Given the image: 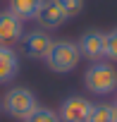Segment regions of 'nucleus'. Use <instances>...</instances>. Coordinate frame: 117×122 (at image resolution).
Wrapping results in <instances>:
<instances>
[{
    "label": "nucleus",
    "instance_id": "f257e3e1",
    "mask_svg": "<svg viewBox=\"0 0 117 122\" xmlns=\"http://www.w3.org/2000/svg\"><path fill=\"white\" fill-rule=\"evenodd\" d=\"M84 84L93 96H110L117 91V70L110 62H93L84 74Z\"/></svg>",
    "mask_w": 117,
    "mask_h": 122
},
{
    "label": "nucleus",
    "instance_id": "f03ea898",
    "mask_svg": "<svg viewBox=\"0 0 117 122\" xmlns=\"http://www.w3.org/2000/svg\"><path fill=\"white\" fill-rule=\"evenodd\" d=\"M79 57H81V53H79V46L74 41H67V38L53 41V48L45 55V65L57 74H67L79 65Z\"/></svg>",
    "mask_w": 117,
    "mask_h": 122
},
{
    "label": "nucleus",
    "instance_id": "7ed1b4c3",
    "mask_svg": "<svg viewBox=\"0 0 117 122\" xmlns=\"http://www.w3.org/2000/svg\"><path fill=\"white\" fill-rule=\"evenodd\" d=\"M36 105H38L36 93H34L31 89H26V86H15V89H10V91L5 93V98H3V110H5L10 117H15V120L29 117V115L36 110Z\"/></svg>",
    "mask_w": 117,
    "mask_h": 122
},
{
    "label": "nucleus",
    "instance_id": "20e7f679",
    "mask_svg": "<svg viewBox=\"0 0 117 122\" xmlns=\"http://www.w3.org/2000/svg\"><path fill=\"white\" fill-rule=\"evenodd\" d=\"M91 112V101L84 96H69L60 105V120L62 122H86Z\"/></svg>",
    "mask_w": 117,
    "mask_h": 122
},
{
    "label": "nucleus",
    "instance_id": "39448f33",
    "mask_svg": "<svg viewBox=\"0 0 117 122\" xmlns=\"http://www.w3.org/2000/svg\"><path fill=\"white\" fill-rule=\"evenodd\" d=\"M24 38V22L10 10L0 12V46H15Z\"/></svg>",
    "mask_w": 117,
    "mask_h": 122
},
{
    "label": "nucleus",
    "instance_id": "423d86ee",
    "mask_svg": "<svg viewBox=\"0 0 117 122\" xmlns=\"http://www.w3.org/2000/svg\"><path fill=\"white\" fill-rule=\"evenodd\" d=\"M24 53L29 57H36V60H45V55L50 53L53 48V38L45 29H36V31H29L24 38Z\"/></svg>",
    "mask_w": 117,
    "mask_h": 122
},
{
    "label": "nucleus",
    "instance_id": "0eeeda50",
    "mask_svg": "<svg viewBox=\"0 0 117 122\" xmlns=\"http://www.w3.org/2000/svg\"><path fill=\"white\" fill-rule=\"evenodd\" d=\"M79 53L93 62L105 57V34L103 31H86L81 38H79Z\"/></svg>",
    "mask_w": 117,
    "mask_h": 122
},
{
    "label": "nucleus",
    "instance_id": "6e6552de",
    "mask_svg": "<svg viewBox=\"0 0 117 122\" xmlns=\"http://www.w3.org/2000/svg\"><path fill=\"white\" fill-rule=\"evenodd\" d=\"M69 17L62 12V7L55 3V0H43V5L38 7L36 12V22L43 26V29H57L62 22H67Z\"/></svg>",
    "mask_w": 117,
    "mask_h": 122
},
{
    "label": "nucleus",
    "instance_id": "1a4fd4ad",
    "mask_svg": "<svg viewBox=\"0 0 117 122\" xmlns=\"http://www.w3.org/2000/svg\"><path fill=\"white\" fill-rule=\"evenodd\" d=\"M19 72V55L12 46H0V84L12 81Z\"/></svg>",
    "mask_w": 117,
    "mask_h": 122
},
{
    "label": "nucleus",
    "instance_id": "9d476101",
    "mask_svg": "<svg viewBox=\"0 0 117 122\" xmlns=\"http://www.w3.org/2000/svg\"><path fill=\"white\" fill-rule=\"evenodd\" d=\"M41 5H43V0H10L7 10L22 22H26V19H36V12Z\"/></svg>",
    "mask_w": 117,
    "mask_h": 122
},
{
    "label": "nucleus",
    "instance_id": "9b49d317",
    "mask_svg": "<svg viewBox=\"0 0 117 122\" xmlns=\"http://www.w3.org/2000/svg\"><path fill=\"white\" fill-rule=\"evenodd\" d=\"M86 122H115V105L110 103H91V112Z\"/></svg>",
    "mask_w": 117,
    "mask_h": 122
},
{
    "label": "nucleus",
    "instance_id": "f8f14e48",
    "mask_svg": "<svg viewBox=\"0 0 117 122\" xmlns=\"http://www.w3.org/2000/svg\"><path fill=\"white\" fill-rule=\"evenodd\" d=\"M22 122H62V120H60V115H57L55 110L43 108V105H36V110L29 117H24Z\"/></svg>",
    "mask_w": 117,
    "mask_h": 122
},
{
    "label": "nucleus",
    "instance_id": "ddd939ff",
    "mask_svg": "<svg viewBox=\"0 0 117 122\" xmlns=\"http://www.w3.org/2000/svg\"><path fill=\"white\" fill-rule=\"evenodd\" d=\"M105 57L117 62V29L105 34Z\"/></svg>",
    "mask_w": 117,
    "mask_h": 122
},
{
    "label": "nucleus",
    "instance_id": "4468645a",
    "mask_svg": "<svg viewBox=\"0 0 117 122\" xmlns=\"http://www.w3.org/2000/svg\"><path fill=\"white\" fill-rule=\"evenodd\" d=\"M55 3L62 7V12L67 17H74V15H79L84 10V0H55Z\"/></svg>",
    "mask_w": 117,
    "mask_h": 122
},
{
    "label": "nucleus",
    "instance_id": "2eb2a0df",
    "mask_svg": "<svg viewBox=\"0 0 117 122\" xmlns=\"http://www.w3.org/2000/svg\"><path fill=\"white\" fill-rule=\"evenodd\" d=\"M115 122H117V105H115Z\"/></svg>",
    "mask_w": 117,
    "mask_h": 122
}]
</instances>
